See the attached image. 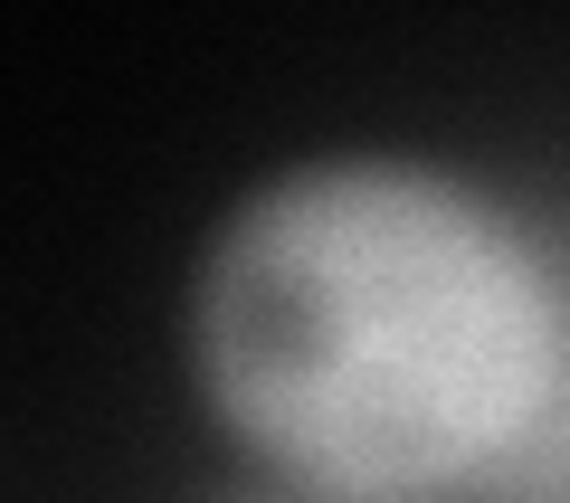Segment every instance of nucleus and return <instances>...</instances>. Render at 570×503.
Listing matches in <instances>:
<instances>
[{
	"label": "nucleus",
	"instance_id": "obj_1",
	"mask_svg": "<svg viewBox=\"0 0 570 503\" xmlns=\"http://www.w3.org/2000/svg\"><path fill=\"white\" fill-rule=\"evenodd\" d=\"M181 352L209 427L266 484L485 503L570 400V295L466 171L324 152L209 228Z\"/></svg>",
	"mask_w": 570,
	"mask_h": 503
},
{
	"label": "nucleus",
	"instance_id": "obj_2",
	"mask_svg": "<svg viewBox=\"0 0 570 503\" xmlns=\"http://www.w3.org/2000/svg\"><path fill=\"white\" fill-rule=\"evenodd\" d=\"M238 503H333V494H295V484H257V494H238Z\"/></svg>",
	"mask_w": 570,
	"mask_h": 503
}]
</instances>
